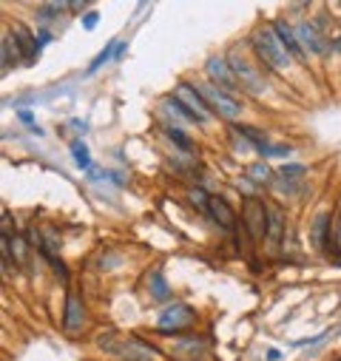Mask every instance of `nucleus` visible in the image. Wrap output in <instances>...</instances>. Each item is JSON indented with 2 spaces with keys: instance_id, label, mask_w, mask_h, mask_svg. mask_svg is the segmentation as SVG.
<instances>
[{
  "instance_id": "nucleus-1",
  "label": "nucleus",
  "mask_w": 341,
  "mask_h": 361,
  "mask_svg": "<svg viewBox=\"0 0 341 361\" xmlns=\"http://www.w3.org/2000/svg\"><path fill=\"white\" fill-rule=\"evenodd\" d=\"M253 49L259 54V60L268 66V69H273V71H288L293 66V57H290L288 49L281 46V40L276 37L273 26H262L253 34Z\"/></svg>"
},
{
  "instance_id": "nucleus-2",
  "label": "nucleus",
  "mask_w": 341,
  "mask_h": 361,
  "mask_svg": "<svg viewBox=\"0 0 341 361\" xmlns=\"http://www.w3.org/2000/svg\"><path fill=\"white\" fill-rule=\"evenodd\" d=\"M227 63H231L233 77H236V83H239L242 91H251L253 97H262V94H268V91H270V88H268V80L262 77V71H259L251 60H244V57L231 54V57H227Z\"/></svg>"
},
{
  "instance_id": "nucleus-3",
  "label": "nucleus",
  "mask_w": 341,
  "mask_h": 361,
  "mask_svg": "<svg viewBox=\"0 0 341 361\" xmlns=\"http://www.w3.org/2000/svg\"><path fill=\"white\" fill-rule=\"evenodd\" d=\"M174 100L188 111V117H191L197 125H205V123L214 120V111H211V105L205 103V97L199 94V88L188 86V83H179L174 88Z\"/></svg>"
},
{
  "instance_id": "nucleus-4",
  "label": "nucleus",
  "mask_w": 341,
  "mask_h": 361,
  "mask_svg": "<svg viewBox=\"0 0 341 361\" xmlns=\"http://www.w3.org/2000/svg\"><path fill=\"white\" fill-rule=\"evenodd\" d=\"M197 88H199V94L205 97V103L211 105V111H214V114L225 117L227 123H236V120H239L242 105H239V100L233 97V94H227V91L216 88L214 83H199Z\"/></svg>"
},
{
  "instance_id": "nucleus-5",
  "label": "nucleus",
  "mask_w": 341,
  "mask_h": 361,
  "mask_svg": "<svg viewBox=\"0 0 341 361\" xmlns=\"http://www.w3.org/2000/svg\"><path fill=\"white\" fill-rule=\"evenodd\" d=\"M242 227L248 231V236L253 242H259L264 234H268V205L256 197H248L242 205Z\"/></svg>"
},
{
  "instance_id": "nucleus-6",
  "label": "nucleus",
  "mask_w": 341,
  "mask_h": 361,
  "mask_svg": "<svg viewBox=\"0 0 341 361\" xmlns=\"http://www.w3.org/2000/svg\"><path fill=\"white\" fill-rule=\"evenodd\" d=\"M197 321V313H194V308H188V305H170V308H165L162 313H160V321H157V330L160 333H170V336H177V333H182V330H188Z\"/></svg>"
},
{
  "instance_id": "nucleus-7",
  "label": "nucleus",
  "mask_w": 341,
  "mask_h": 361,
  "mask_svg": "<svg viewBox=\"0 0 341 361\" xmlns=\"http://www.w3.org/2000/svg\"><path fill=\"white\" fill-rule=\"evenodd\" d=\"M114 353H117L123 361H162V353L154 345H148V341L137 338V336L125 338Z\"/></svg>"
},
{
  "instance_id": "nucleus-8",
  "label": "nucleus",
  "mask_w": 341,
  "mask_h": 361,
  "mask_svg": "<svg viewBox=\"0 0 341 361\" xmlns=\"http://www.w3.org/2000/svg\"><path fill=\"white\" fill-rule=\"evenodd\" d=\"M205 71H207V77H211V83H214L216 88H222V91H227V94L242 91L239 83H236V77H233L231 63L222 60V57H211V60H207V66H205Z\"/></svg>"
},
{
  "instance_id": "nucleus-9",
  "label": "nucleus",
  "mask_w": 341,
  "mask_h": 361,
  "mask_svg": "<svg viewBox=\"0 0 341 361\" xmlns=\"http://www.w3.org/2000/svg\"><path fill=\"white\" fill-rule=\"evenodd\" d=\"M273 32H276V37L281 40V46L290 51L293 60H301V57H305V49H301V43H299L296 29L288 21H284V17H276V21H273Z\"/></svg>"
},
{
  "instance_id": "nucleus-10",
  "label": "nucleus",
  "mask_w": 341,
  "mask_h": 361,
  "mask_svg": "<svg viewBox=\"0 0 341 361\" xmlns=\"http://www.w3.org/2000/svg\"><path fill=\"white\" fill-rule=\"evenodd\" d=\"M296 37H299V43H301V49H310L313 54H327V43H325V37H321L316 29H313V23H307V21H301L299 26H296Z\"/></svg>"
},
{
  "instance_id": "nucleus-11",
  "label": "nucleus",
  "mask_w": 341,
  "mask_h": 361,
  "mask_svg": "<svg viewBox=\"0 0 341 361\" xmlns=\"http://www.w3.org/2000/svg\"><path fill=\"white\" fill-rule=\"evenodd\" d=\"M207 216H211L219 227H225V231L236 227V214H233V208L227 205V199H222V197H211V205H207Z\"/></svg>"
},
{
  "instance_id": "nucleus-12",
  "label": "nucleus",
  "mask_w": 341,
  "mask_h": 361,
  "mask_svg": "<svg viewBox=\"0 0 341 361\" xmlns=\"http://www.w3.org/2000/svg\"><path fill=\"white\" fill-rule=\"evenodd\" d=\"M83 321H86V308H83V301L77 293H68L66 299V330L68 333H77L83 327Z\"/></svg>"
},
{
  "instance_id": "nucleus-13",
  "label": "nucleus",
  "mask_w": 341,
  "mask_h": 361,
  "mask_svg": "<svg viewBox=\"0 0 341 361\" xmlns=\"http://www.w3.org/2000/svg\"><path fill=\"white\" fill-rule=\"evenodd\" d=\"M281 236H284V214H281V208L268 205V234H264V239H268L270 248H279Z\"/></svg>"
},
{
  "instance_id": "nucleus-14",
  "label": "nucleus",
  "mask_w": 341,
  "mask_h": 361,
  "mask_svg": "<svg viewBox=\"0 0 341 361\" xmlns=\"http://www.w3.org/2000/svg\"><path fill=\"white\" fill-rule=\"evenodd\" d=\"M310 242H313V248L318 251H325L327 245H330V214H318L310 225Z\"/></svg>"
},
{
  "instance_id": "nucleus-15",
  "label": "nucleus",
  "mask_w": 341,
  "mask_h": 361,
  "mask_svg": "<svg viewBox=\"0 0 341 361\" xmlns=\"http://www.w3.org/2000/svg\"><path fill=\"white\" fill-rule=\"evenodd\" d=\"M12 37H14L17 49H21V57H23V60H34V57H37L34 32H29L26 26H14V29H12Z\"/></svg>"
},
{
  "instance_id": "nucleus-16",
  "label": "nucleus",
  "mask_w": 341,
  "mask_h": 361,
  "mask_svg": "<svg viewBox=\"0 0 341 361\" xmlns=\"http://www.w3.org/2000/svg\"><path fill=\"white\" fill-rule=\"evenodd\" d=\"M148 290H151V296H154L157 301H168L170 299V288H168L162 271H154L148 276Z\"/></svg>"
},
{
  "instance_id": "nucleus-17",
  "label": "nucleus",
  "mask_w": 341,
  "mask_h": 361,
  "mask_svg": "<svg viewBox=\"0 0 341 361\" xmlns=\"http://www.w3.org/2000/svg\"><path fill=\"white\" fill-rule=\"evenodd\" d=\"M248 179L256 182V185H268V182L273 179V171L264 165V162H256V165L248 168Z\"/></svg>"
},
{
  "instance_id": "nucleus-18",
  "label": "nucleus",
  "mask_w": 341,
  "mask_h": 361,
  "mask_svg": "<svg viewBox=\"0 0 341 361\" xmlns=\"http://www.w3.org/2000/svg\"><path fill=\"white\" fill-rule=\"evenodd\" d=\"M165 134H168V140H170V142H174L177 148H182V151H191V148H194L191 137H188L185 131H182V128H177V125H168V128H165Z\"/></svg>"
},
{
  "instance_id": "nucleus-19",
  "label": "nucleus",
  "mask_w": 341,
  "mask_h": 361,
  "mask_svg": "<svg viewBox=\"0 0 341 361\" xmlns=\"http://www.w3.org/2000/svg\"><path fill=\"white\" fill-rule=\"evenodd\" d=\"M117 46H120V43H117V40H111V43H108V46H105V51H100V54H97V57H94V63H91V66H88V74H94V71H97V69H100V66H105V63H108V60H111V57H114V54H117Z\"/></svg>"
},
{
  "instance_id": "nucleus-20",
  "label": "nucleus",
  "mask_w": 341,
  "mask_h": 361,
  "mask_svg": "<svg viewBox=\"0 0 341 361\" xmlns=\"http://www.w3.org/2000/svg\"><path fill=\"white\" fill-rule=\"evenodd\" d=\"M188 199H191V205L197 208V211H202V214H207V205H211V197H207L202 188H191L188 191Z\"/></svg>"
},
{
  "instance_id": "nucleus-21",
  "label": "nucleus",
  "mask_w": 341,
  "mask_h": 361,
  "mask_svg": "<svg viewBox=\"0 0 341 361\" xmlns=\"http://www.w3.org/2000/svg\"><path fill=\"white\" fill-rule=\"evenodd\" d=\"M262 157H290V145H273V142H264V145H259L256 148Z\"/></svg>"
},
{
  "instance_id": "nucleus-22",
  "label": "nucleus",
  "mask_w": 341,
  "mask_h": 361,
  "mask_svg": "<svg viewBox=\"0 0 341 361\" xmlns=\"http://www.w3.org/2000/svg\"><path fill=\"white\" fill-rule=\"evenodd\" d=\"M71 154H74V162H77L83 171L86 168H91V157H88V148L83 145V142H74L71 145Z\"/></svg>"
},
{
  "instance_id": "nucleus-23",
  "label": "nucleus",
  "mask_w": 341,
  "mask_h": 361,
  "mask_svg": "<svg viewBox=\"0 0 341 361\" xmlns=\"http://www.w3.org/2000/svg\"><path fill=\"white\" fill-rule=\"evenodd\" d=\"M301 174H307L305 165H281L279 168V177L281 179H301Z\"/></svg>"
},
{
  "instance_id": "nucleus-24",
  "label": "nucleus",
  "mask_w": 341,
  "mask_h": 361,
  "mask_svg": "<svg viewBox=\"0 0 341 361\" xmlns=\"http://www.w3.org/2000/svg\"><path fill=\"white\" fill-rule=\"evenodd\" d=\"M97 21H100V14H97V12H88V14L83 17V26H86V29H94V26H97Z\"/></svg>"
},
{
  "instance_id": "nucleus-25",
  "label": "nucleus",
  "mask_w": 341,
  "mask_h": 361,
  "mask_svg": "<svg viewBox=\"0 0 341 361\" xmlns=\"http://www.w3.org/2000/svg\"><path fill=\"white\" fill-rule=\"evenodd\" d=\"M37 40H40V46H49L54 40V34L49 29H40V32H37Z\"/></svg>"
},
{
  "instance_id": "nucleus-26",
  "label": "nucleus",
  "mask_w": 341,
  "mask_h": 361,
  "mask_svg": "<svg viewBox=\"0 0 341 361\" xmlns=\"http://www.w3.org/2000/svg\"><path fill=\"white\" fill-rule=\"evenodd\" d=\"M17 120H21V123H29V125L34 128V117H31V114H29V111H23V108H21V111H17Z\"/></svg>"
},
{
  "instance_id": "nucleus-27",
  "label": "nucleus",
  "mask_w": 341,
  "mask_h": 361,
  "mask_svg": "<svg viewBox=\"0 0 341 361\" xmlns=\"http://www.w3.org/2000/svg\"><path fill=\"white\" fill-rule=\"evenodd\" d=\"M281 356H279V350H268V361H279Z\"/></svg>"
},
{
  "instance_id": "nucleus-28",
  "label": "nucleus",
  "mask_w": 341,
  "mask_h": 361,
  "mask_svg": "<svg viewBox=\"0 0 341 361\" xmlns=\"http://www.w3.org/2000/svg\"><path fill=\"white\" fill-rule=\"evenodd\" d=\"M338 248H341V231H338Z\"/></svg>"
}]
</instances>
